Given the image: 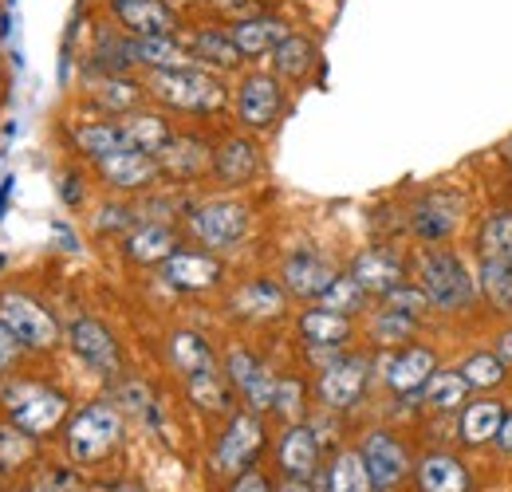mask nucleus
I'll use <instances>...</instances> for the list:
<instances>
[{
	"instance_id": "1",
	"label": "nucleus",
	"mask_w": 512,
	"mask_h": 492,
	"mask_svg": "<svg viewBox=\"0 0 512 492\" xmlns=\"http://www.w3.org/2000/svg\"><path fill=\"white\" fill-rule=\"evenodd\" d=\"M0 406L8 414V422L28 437H44L67 418V398L60 390L44 386V382H28V378H12L0 386Z\"/></svg>"
},
{
	"instance_id": "2",
	"label": "nucleus",
	"mask_w": 512,
	"mask_h": 492,
	"mask_svg": "<svg viewBox=\"0 0 512 492\" xmlns=\"http://www.w3.org/2000/svg\"><path fill=\"white\" fill-rule=\"evenodd\" d=\"M123 441V414L115 402L99 398L91 406H83L71 422H67V453L79 465H95L103 457H111Z\"/></svg>"
},
{
	"instance_id": "3",
	"label": "nucleus",
	"mask_w": 512,
	"mask_h": 492,
	"mask_svg": "<svg viewBox=\"0 0 512 492\" xmlns=\"http://www.w3.org/2000/svg\"><path fill=\"white\" fill-rule=\"evenodd\" d=\"M418 288L430 296V308L438 311H465L477 296L465 260L446 248H430L418 256Z\"/></svg>"
},
{
	"instance_id": "4",
	"label": "nucleus",
	"mask_w": 512,
	"mask_h": 492,
	"mask_svg": "<svg viewBox=\"0 0 512 492\" xmlns=\"http://www.w3.org/2000/svg\"><path fill=\"white\" fill-rule=\"evenodd\" d=\"M150 95L162 99L166 107L174 111H190V115H205V111H217L225 103V91L221 83L201 71V67H166V71H150Z\"/></svg>"
},
{
	"instance_id": "5",
	"label": "nucleus",
	"mask_w": 512,
	"mask_h": 492,
	"mask_svg": "<svg viewBox=\"0 0 512 492\" xmlns=\"http://www.w3.org/2000/svg\"><path fill=\"white\" fill-rule=\"evenodd\" d=\"M0 323L12 331V339L24 351H52L60 343L56 315L28 292H0Z\"/></svg>"
},
{
	"instance_id": "6",
	"label": "nucleus",
	"mask_w": 512,
	"mask_h": 492,
	"mask_svg": "<svg viewBox=\"0 0 512 492\" xmlns=\"http://www.w3.org/2000/svg\"><path fill=\"white\" fill-rule=\"evenodd\" d=\"M249 229V209L241 201H201L190 209V233L205 248H233Z\"/></svg>"
},
{
	"instance_id": "7",
	"label": "nucleus",
	"mask_w": 512,
	"mask_h": 492,
	"mask_svg": "<svg viewBox=\"0 0 512 492\" xmlns=\"http://www.w3.org/2000/svg\"><path fill=\"white\" fill-rule=\"evenodd\" d=\"M260 445H264V426H260V418H256L253 410L233 414V422L225 426L217 449H213V469H217V473H237V477L249 473V465H253L256 453H260Z\"/></svg>"
},
{
	"instance_id": "8",
	"label": "nucleus",
	"mask_w": 512,
	"mask_h": 492,
	"mask_svg": "<svg viewBox=\"0 0 512 492\" xmlns=\"http://www.w3.org/2000/svg\"><path fill=\"white\" fill-rule=\"evenodd\" d=\"M367 378H371V363L363 355H347V359H331L323 367L320 382H316V394L327 410H351L363 390H367Z\"/></svg>"
},
{
	"instance_id": "9",
	"label": "nucleus",
	"mask_w": 512,
	"mask_h": 492,
	"mask_svg": "<svg viewBox=\"0 0 512 492\" xmlns=\"http://www.w3.org/2000/svg\"><path fill=\"white\" fill-rule=\"evenodd\" d=\"M67 343H71V351L87 367L99 370V374H115V370L123 367V355H119L115 335L99 319H91V315H79V319L67 323Z\"/></svg>"
},
{
	"instance_id": "10",
	"label": "nucleus",
	"mask_w": 512,
	"mask_h": 492,
	"mask_svg": "<svg viewBox=\"0 0 512 492\" xmlns=\"http://www.w3.org/2000/svg\"><path fill=\"white\" fill-rule=\"evenodd\" d=\"M225 374H229V382L249 398L253 410H272V406H276V386H280V378H272V370L264 367L253 351L233 347V351L225 355Z\"/></svg>"
},
{
	"instance_id": "11",
	"label": "nucleus",
	"mask_w": 512,
	"mask_h": 492,
	"mask_svg": "<svg viewBox=\"0 0 512 492\" xmlns=\"http://www.w3.org/2000/svg\"><path fill=\"white\" fill-rule=\"evenodd\" d=\"M280 111H284V91H280L276 75L253 71L237 91V119L253 130H264L280 119Z\"/></svg>"
},
{
	"instance_id": "12",
	"label": "nucleus",
	"mask_w": 512,
	"mask_h": 492,
	"mask_svg": "<svg viewBox=\"0 0 512 492\" xmlns=\"http://www.w3.org/2000/svg\"><path fill=\"white\" fill-rule=\"evenodd\" d=\"M461 221V197L449 193V189H430L414 201L410 209V229L422 237V241H446L449 233L457 229Z\"/></svg>"
},
{
	"instance_id": "13",
	"label": "nucleus",
	"mask_w": 512,
	"mask_h": 492,
	"mask_svg": "<svg viewBox=\"0 0 512 492\" xmlns=\"http://www.w3.org/2000/svg\"><path fill=\"white\" fill-rule=\"evenodd\" d=\"M280 276H284V288H288L292 296H300V300H320L323 292L335 284L331 260L320 256L316 248H296V252L284 260Z\"/></svg>"
},
{
	"instance_id": "14",
	"label": "nucleus",
	"mask_w": 512,
	"mask_h": 492,
	"mask_svg": "<svg viewBox=\"0 0 512 492\" xmlns=\"http://www.w3.org/2000/svg\"><path fill=\"white\" fill-rule=\"evenodd\" d=\"M95 170H99V178L111 185V189H146V185L158 182L162 162L154 154H146V150L127 146V150H115V154L99 158Z\"/></svg>"
},
{
	"instance_id": "15",
	"label": "nucleus",
	"mask_w": 512,
	"mask_h": 492,
	"mask_svg": "<svg viewBox=\"0 0 512 492\" xmlns=\"http://www.w3.org/2000/svg\"><path fill=\"white\" fill-rule=\"evenodd\" d=\"M359 453H363V461H367V473H371V485H375V489H394V485L406 477V469H410L402 441H394L386 430L367 433Z\"/></svg>"
},
{
	"instance_id": "16",
	"label": "nucleus",
	"mask_w": 512,
	"mask_h": 492,
	"mask_svg": "<svg viewBox=\"0 0 512 492\" xmlns=\"http://www.w3.org/2000/svg\"><path fill=\"white\" fill-rule=\"evenodd\" d=\"M363 292H394L398 284H402V276H406V268H402V256L394 252V248H363L355 260H351V272H347Z\"/></svg>"
},
{
	"instance_id": "17",
	"label": "nucleus",
	"mask_w": 512,
	"mask_h": 492,
	"mask_svg": "<svg viewBox=\"0 0 512 492\" xmlns=\"http://www.w3.org/2000/svg\"><path fill=\"white\" fill-rule=\"evenodd\" d=\"M115 20L130 36H174L178 12L166 0H111Z\"/></svg>"
},
{
	"instance_id": "18",
	"label": "nucleus",
	"mask_w": 512,
	"mask_h": 492,
	"mask_svg": "<svg viewBox=\"0 0 512 492\" xmlns=\"http://www.w3.org/2000/svg\"><path fill=\"white\" fill-rule=\"evenodd\" d=\"M229 36H233V44H237V52L245 60H260V56L276 52L292 32H288V24L280 16H245V20H237L229 28Z\"/></svg>"
},
{
	"instance_id": "19",
	"label": "nucleus",
	"mask_w": 512,
	"mask_h": 492,
	"mask_svg": "<svg viewBox=\"0 0 512 492\" xmlns=\"http://www.w3.org/2000/svg\"><path fill=\"white\" fill-rule=\"evenodd\" d=\"M276 461L284 469V477L292 481H308L320 469V437L308 426H292L276 445Z\"/></svg>"
},
{
	"instance_id": "20",
	"label": "nucleus",
	"mask_w": 512,
	"mask_h": 492,
	"mask_svg": "<svg viewBox=\"0 0 512 492\" xmlns=\"http://www.w3.org/2000/svg\"><path fill=\"white\" fill-rule=\"evenodd\" d=\"M434 367H438V363H434V351H426V347H406V351H394V355L386 359L383 378L394 394H414V390H422V386L430 382Z\"/></svg>"
},
{
	"instance_id": "21",
	"label": "nucleus",
	"mask_w": 512,
	"mask_h": 492,
	"mask_svg": "<svg viewBox=\"0 0 512 492\" xmlns=\"http://www.w3.org/2000/svg\"><path fill=\"white\" fill-rule=\"evenodd\" d=\"M162 280L182 288V292H205L221 280V264L205 252H174L166 264H162Z\"/></svg>"
},
{
	"instance_id": "22",
	"label": "nucleus",
	"mask_w": 512,
	"mask_h": 492,
	"mask_svg": "<svg viewBox=\"0 0 512 492\" xmlns=\"http://www.w3.org/2000/svg\"><path fill=\"white\" fill-rule=\"evenodd\" d=\"M178 252V233L162 221H142L127 233V256L134 264H166Z\"/></svg>"
},
{
	"instance_id": "23",
	"label": "nucleus",
	"mask_w": 512,
	"mask_h": 492,
	"mask_svg": "<svg viewBox=\"0 0 512 492\" xmlns=\"http://www.w3.org/2000/svg\"><path fill=\"white\" fill-rule=\"evenodd\" d=\"M256 170H260V150H256L249 138H225L213 150V174L225 185L253 182Z\"/></svg>"
},
{
	"instance_id": "24",
	"label": "nucleus",
	"mask_w": 512,
	"mask_h": 492,
	"mask_svg": "<svg viewBox=\"0 0 512 492\" xmlns=\"http://www.w3.org/2000/svg\"><path fill=\"white\" fill-rule=\"evenodd\" d=\"M284 304H288V292L272 280H249L229 300V308L241 319H276V315H284Z\"/></svg>"
},
{
	"instance_id": "25",
	"label": "nucleus",
	"mask_w": 512,
	"mask_h": 492,
	"mask_svg": "<svg viewBox=\"0 0 512 492\" xmlns=\"http://www.w3.org/2000/svg\"><path fill=\"white\" fill-rule=\"evenodd\" d=\"M300 339L312 347V351H335L351 339V319L339 315V311L312 308L300 315Z\"/></svg>"
},
{
	"instance_id": "26",
	"label": "nucleus",
	"mask_w": 512,
	"mask_h": 492,
	"mask_svg": "<svg viewBox=\"0 0 512 492\" xmlns=\"http://www.w3.org/2000/svg\"><path fill=\"white\" fill-rule=\"evenodd\" d=\"M166 359L174 363V370H182L186 378L217 370L213 347H209V343H205L197 331H174V335H170V343H166Z\"/></svg>"
},
{
	"instance_id": "27",
	"label": "nucleus",
	"mask_w": 512,
	"mask_h": 492,
	"mask_svg": "<svg viewBox=\"0 0 512 492\" xmlns=\"http://www.w3.org/2000/svg\"><path fill=\"white\" fill-rule=\"evenodd\" d=\"M418 489L422 492H469V473L449 453H426L418 461Z\"/></svg>"
},
{
	"instance_id": "28",
	"label": "nucleus",
	"mask_w": 512,
	"mask_h": 492,
	"mask_svg": "<svg viewBox=\"0 0 512 492\" xmlns=\"http://www.w3.org/2000/svg\"><path fill=\"white\" fill-rule=\"evenodd\" d=\"M130 63H146L150 71L166 67H186V48L174 36H130Z\"/></svg>"
},
{
	"instance_id": "29",
	"label": "nucleus",
	"mask_w": 512,
	"mask_h": 492,
	"mask_svg": "<svg viewBox=\"0 0 512 492\" xmlns=\"http://www.w3.org/2000/svg\"><path fill=\"white\" fill-rule=\"evenodd\" d=\"M371 473H367V461H363V453H339L331 465H327V473L320 477V492H371Z\"/></svg>"
},
{
	"instance_id": "30",
	"label": "nucleus",
	"mask_w": 512,
	"mask_h": 492,
	"mask_svg": "<svg viewBox=\"0 0 512 492\" xmlns=\"http://www.w3.org/2000/svg\"><path fill=\"white\" fill-rule=\"evenodd\" d=\"M71 142H75V150L79 154H87V158H107V154H115V150H127V134H123V126L119 123H83L71 130Z\"/></svg>"
},
{
	"instance_id": "31",
	"label": "nucleus",
	"mask_w": 512,
	"mask_h": 492,
	"mask_svg": "<svg viewBox=\"0 0 512 492\" xmlns=\"http://www.w3.org/2000/svg\"><path fill=\"white\" fill-rule=\"evenodd\" d=\"M119 126H123V134H127V142L134 150H146V154H154V158L174 142L170 126L162 123L158 115H138V111H130Z\"/></svg>"
},
{
	"instance_id": "32",
	"label": "nucleus",
	"mask_w": 512,
	"mask_h": 492,
	"mask_svg": "<svg viewBox=\"0 0 512 492\" xmlns=\"http://www.w3.org/2000/svg\"><path fill=\"white\" fill-rule=\"evenodd\" d=\"M190 52L201 56L205 63H217V67H237V63L245 60V56L237 52L229 28H197L190 40Z\"/></svg>"
},
{
	"instance_id": "33",
	"label": "nucleus",
	"mask_w": 512,
	"mask_h": 492,
	"mask_svg": "<svg viewBox=\"0 0 512 492\" xmlns=\"http://www.w3.org/2000/svg\"><path fill=\"white\" fill-rule=\"evenodd\" d=\"M481 260L485 264H512V213L501 209L481 225Z\"/></svg>"
},
{
	"instance_id": "34",
	"label": "nucleus",
	"mask_w": 512,
	"mask_h": 492,
	"mask_svg": "<svg viewBox=\"0 0 512 492\" xmlns=\"http://www.w3.org/2000/svg\"><path fill=\"white\" fill-rule=\"evenodd\" d=\"M272 63H276V75L284 79H304L312 67H316V44L308 36H288L276 52H272Z\"/></svg>"
},
{
	"instance_id": "35",
	"label": "nucleus",
	"mask_w": 512,
	"mask_h": 492,
	"mask_svg": "<svg viewBox=\"0 0 512 492\" xmlns=\"http://www.w3.org/2000/svg\"><path fill=\"white\" fill-rule=\"evenodd\" d=\"M501 422H505L501 402H473L461 414V437L473 441V445H481V441H489V437L501 433Z\"/></svg>"
},
{
	"instance_id": "36",
	"label": "nucleus",
	"mask_w": 512,
	"mask_h": 492,
	"mask_svg": "<svg viewBox=\"0 0 512 492\" xmlns=\"http://www.w3.org/2000/svg\"><path fill=\"white\" fill-rule=\"evenodd\" d=\"M469 398V382L461 370H434L430 382H426V406L434 410H453Z\"/></svg>"
},
{
	"instance_id": "37",
	"label": "nucleus",
	"mask_w": 512,
	"mask_h": 492,
	"mask_svg": "<svg viewBox=\"0 0 512 492\" xmlns=\"http://www.w3.org/2000/svg\"><path fill=\"white\" fill-rule=\"evenodd\" d=\"M205 146L201 142H193V138H174L166 150H162V166L170 170V174H178V178H190L197 174L201 166H205Z\"/></svg>"
},
{
	"instance_id": "38",
	"label": "nucleus",
	"mask_w": 512,
	"mask_h": 492,
	"mask_svg": "<svg viewBox=\"0 0 512 492\" xmlns=\"http://www.w3.org/2000/svg\"><path fill=\"white\" fill-rule=\"evenodd\" d=\"M481 292L497 311L512 315V264H481Z\"/></svg>"
},
{
	"instance_id": "39",
	"label": "nucleus",
	"mask_w": 512,
	"mask_h": 492,
	"mask_svg": "<svg viewBox=\"0 0 512 492\" xmlns=\"http://www.w3.org/2000/svg\"><path fill=\"white\" fill-rule=\"evenodd\" d=\"M190 398H193V406H201V410H209V414L229 410V386L217 378V370H209V374H193Z\"/></svg>"
},
{
	"instance_id": "40",
	"label": "nucleus",
	"mask_w": 512,
	"mask_h": 492,
	"mask_svg": "<svg viewBox=\"0 0 512 492\" xmlns=\"http://www.w3.org/2000/svg\"><path fill=\"white\" fill-rule=\"evenodd\" d=\"M363 304H367V292L351 276H335V284L320 296V308L339 311V315H351V311H359Z\"/></svg>"
},
{
	"instance_id": "41",
	"label": "nucleus",
	"mask_w": 512,
	"mask_h": 492,
	"mask_svg": "<svg viewBox=\"0 0 512 492\" xmlns=\"http://www.w3.org/2000/svg\"><path fill=\"white\" fill-rule=\"evenodd\" d=\"M414 323L418 319H410V315H402V311H394V308H383L375 319H371V339L375 343H406L410 335H414Z\"/></svg>"
},
{
	"instance_id": "42",
	"label": "nucleus",
	"mask_w": 512,
	"mask_h": 492,
	"mask_svg": "<svg viewBox=\"0 0 512 492\" xmlns=\"http://www.w3.org/2000/svg\"><path fill=\"white\" fill-rule=\"evenodd\" d=\"M461 374H465L469 386H497V382H505L509 367H505L501 355H473V359H465Z\"/></svg>"
},
{
	"instance_id": "43",
	"label": "nucleus",
	"mask_w": 512,
	"mask_h": 492,
	"mask_svg": "<svg viewBox=\"0 0 512 492\" xmlns=\"http://www.w3.org/2000/svg\"><path fill=\"white\" fill-rule=\"evenodd\" d=\"M32 457V437L16 426H0V469H16Z\"/></svg>"
},
{
	"instance_id": "44",
	"label": "nucleus",
	"mask_w": 512,
	"mask_h": 492,
	"mask_svg": "<svg viewBox=\"0 0 512 492\" xmlns=\"http://www.w3.org/2000/svg\"><path fill=\"white\" fill-rule=\"evenodd\" d=\"M383 308H394V311H402V315H410V319H418L422 311L430 308V296H426L422 288H406V284H398L394 292H386Z\"/></svg>"
},
{
	"instance_id": "45",
	"label": "nucleus",
	"mask_w": 512,
	"mask_h": 492,
	"mask_svg": "<svg viewBox=\"0 0 512 492\" xmlns=\"http://www.w3.org/2000/svg\"><path fill=\"white\" fill-rule=\"evenodd\" d=\"M134 99H138V91L127 87V79H115V75H111V79L103 83V91H99V103L111 107V111H127Z\"/></svg>"
},
{
	"instance_id": "46",
	"label": "nucleus",
	"mask_w": 512,
	"mask_h": 492,
	"mask_svg": "<svg viewBox=\"0 0 512 492\" xmlns=\"http://www.w3.org/2000/svg\"><path fill=\"white\" fill-rule=\"evenodd\" d=\"M300 398H304V386L292 382V378H280V386H276V406H272V410L292 418V414L300 410Z\"/></svg>"
},
{
	"instance_id": "47",
	"label": "nucleus",
	"mask_w": 512,
	"mask_h": 492,
	"mask_svg": "<svg viewBox=\"0 0 512 492\" xmlns=\"http://www.w3.org/2000/svg\"><path fill=\"white\" fill-rule=\"evenodd\" d=\"M130 221V209L127 205H103V213L95 217V229L103 233V229H123Z\"/></svg>"
},
{
	"instance_id": "48",
	"label": "nucleus",
	"mask_w": 512,
	"mask_h": 492,
	"mask_svg": "<svg viewBox=\"0 0 512 492\" xmlns=\"http://www.w3.org/2000/svg\"><path fill=\"white\" fill-rule=\"evenodd\" d=\"M20 351H24V347H20V343L12 339V331L0 323V374H4V370H12V363L20 359Z\"/></svg>"
},
{
	"instance_id": "49",
	"label": "nucleus",
	"mask_w": 512,
	"mask_h": 492,
	"mask_svg": "<svg viewBox=\"0 0 512 492\" xmlns=\"http://www.w3.org/2000/svg\"><path fill=\"white\" fill-rule=\"evenodd\" d=\"M229 492H276V489H272V481H268L264 473L249 469V473H241V477L233 481V489H229Z\"/></svg>"
},
{
	"instance_id": "50",
	"label": "nucleus",
	"mask_w": 512,
	"mask_h": 492,
	"mask_svg": "<svg viewBox=\"0 0 512 492\" xmlns=\"http://www.w3.org/2000/svg\"><path fill=\"white\" fill-rule=\"evenodd\" d=\"M28 492H79V485H75L67 473H52V477H44L36 489H28Z\"/></svg>"
},
{
	"instance_id": "51",
	"label": "nucleus",
	"mask_w": 512,
	"mask_h": 492,
	"mask_svg": "<svg viewBox=\"0 0 512 492\" xmlns=\"http://www.w3.org/2000/svg\"><path fill=\"white\" fill-rule=\"evenodd\" d=\"M75 178H79V174H64V201L67 205H79V197H83V189H79Z\"/></svg>"
},
{
	"instance_id": "52",
	"label": "nucleus",
	"mask_w": 512,
	"mask_h": 492,
	"mask_svg": "<svg viewBox=\"0 0 512 492\" xmlns=\"http://www.w3.org/2000/svg\"><path fill=\"white\" fill-rule=\"evenodd\" d=\"M497 441H501V449H509V453H512V414H505V422H501V433H497Z\"/></svg>"
},
{
	"instance_id": "53",
	"label": "nucleus",
	"mask_w": 512,
	"mask_h": 492,
	"mask_svg": "<svg viewBox=\"0 0 512 492\" xmlns=\"http://www.w3.org/2000/svg\"><path fill=\"white\" fill-rule=\"evenodd\" d=\"M501 359H505V363H512V327L501 335Z\"/></svg>"
},
{
	"instance_id": "54",
	"label": "nucleus",
	"mask_w": 512,
	"mask_h": 492,
	"mask_svg": "<svg viewBox=\"0 0 512 492\" xmlns=\"http://www.w3.org/2000/svg\"><path fill=\"white\" fill-rule=\"evenodd\" d=\"M276 492H312V489H308V481H292V477H288Z\"/></svg>"
},
{
	"instance_id": "55",
	"label": "nucleus",
	"mask_w": 512,
	"mask_h": 492,
	"mask_svg": "<svg viewBox=\"0 0 512 492\" xmlns=\"http://www.w3.org/2000/svg\"><path fill=\"white\" fill-rule=\"evenodd\" d=\"M12 178H4V182H0V213H4V205H8V197H12Z\"/></svg>"
},
{
	"instance_id": "56",
	"label": "nucleus",
	"mask_w": 512,
	"mask_h": 492,
	"mask_svg": "<svg viewBox=\"0 0 512 492\" xmlns=\"http://www.w3.org/2000/svg\"><path fill=\"white\" fill-rule=\"evenodd\" d=\"M0 268H4V256H0Z\"/></svg>"
}]
</instances>
